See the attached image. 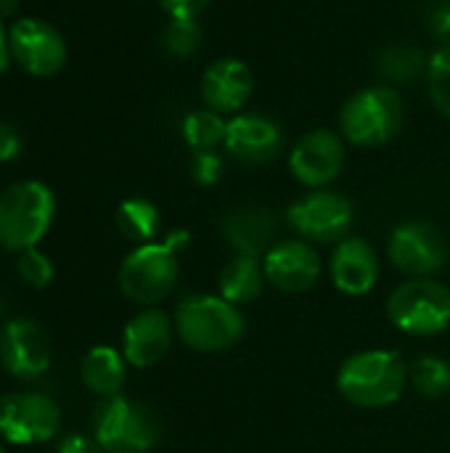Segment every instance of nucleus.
<instances>
[{
	"instance_id": "obj_1",
	"label": "nucleus",
	"mask_w": 450,
	"mask_h": 453,
	"mask_svg": "<svg viewBox=\"0 0 450 453\" xmlns=\"http://www.w3.org/2000/svg\"><path fill=\"white\" fill-rule=\"evenodd\" d=\"M188 247V231H172L164 242L135 247L119 265V289L135 305L167 300L180 279V252Z\"/></svg>"
},
{
	"instance_id": "obj_2",
	"label": "nucleus",
	"mask_w": 450,
	"mask_h": 453,
	"mask_svg": "<svg viewBox=\"0 0 450 453\" xmlns=\"http://www.w3.org/2000/svg\"><path fill=\"white\" fill-rule=\"evenodd\" d=\"M175 334L194 353H225L247 334V319L239 305H231L220 295H188L178 303Z\"/></svg>"
},
{
	"instance_id": "obj_3",
	"label": "nucleus",
	"mask_w": 450,
	"mask_h": 453,
	"mask_svg": "<svg viewBox=\"0 0 450 453\" xmlns=\"http://www.w3.org/2000/svg\"><path fill=\"white\" fill-rule=\"evenodd\" d=\"M408 366L395 350H361L342 361L337 372L339 395L358 409H385L400 401Z\"/></svg>"
},
{
	"instance_id": "obj_4",
	"label": "nucleus",
	"mask_w": 450,
	"mask_h": 453,
	"mask_svg": "<svg viewBox=\"0 0 450 453\" xmlns=\"http://www.w3.org/2000/svg\"><path fill=\"white\" fill-rule=\"evenodd\" d=\"M406 122V104L398 88L377 82L355 90L339 111V135L358 149L390 143Z\"/></svg>"
},
{
	"instance_id": "obj_5",
	"label": "nucleus",
	"mask_w": 450,
	"mask_h": 453,
	"mask_svg": "<svg viewBox=\"0 0 450 453\" xmlns=\"http://www.w3.org/2000/svg\"><path fill=\"white\" fill-rule=\"evenodd\" d=\"M56 218V194L42 180H19L0 194V247L24 252L42 242Z\"/></svg>"
},
{
	"instance_id": "obj_6",
	"label": "nucleus",
	"mask_w": 450,
	"mask_h": 453,
	"mask_svg": "<svg viewBox=\"0 0 450 453\" xmlns=\"http://www.w3.org/2000/svg\"><path fill=\"white\" fill-rule=\"evenodd\" d=\"M93 438L106 453H149L162 441V422L146 403L117 395L95 409Z\"/></svg>"
},
{
	"instance_id": "obj_7",
	"label": "nucleus",
	"mask_w": 450,
	"mask_h": 453,
	"mask_svg": "<svg viewBox=\"0 0 450 453\" xmlns=\"http://www.w3.org/2000/svg\"><path fill=\"white\" fill-rule=\"evenodd\" d=\"M390 324L411 337H435L450 326V289L438 279H408L387 297Z\"/></svg>"
},
{
	"instance_id": "obj_8",
	"label": "nucleus",
	"mask_w": 450,
	"mask_h": 453,
	"mask_svg": "<svg viewBox=\"0 0 450 453\" xmlns=\"http://www.w3.org/2000/svg\"><path fill=\"white\" fill-rule=\"evenodd\" d=\"M61 406L34 390L0 395V438L13 446H40L58 435Z\"/></svg>"
},
{
	"instance_id": "obj_9",
	"label": "nucleus",
	"mask_w": 450,
	"mask_h": 453,
	"mask_svg": "<svg viewBox=\"0 0 450 453\" xmlns=\"http://www.w3.org/2000/svg\"><path fill=\"white\" fill-rule=\"evenodd\" d=\"M353 202L332 188H316L289 204L286 220L310 244H339L353 228Z\"/></svg>"
},
{
	"instance_id": "obj_10",
	"label": "nucleus",
	"mask_w": 450,
	"mask_h": 453,
	"mask_svg": "<svg viewBox=\"0 0 450 453\" xmlns=\"http://www.w3.org/2000/svg\"><path fill=\"white\" fill-rule=\"evenodd\" d=\"M387 257L408 279H432L448 263V239L435 223L408 220L390 234Z\"/></svg>"
},
{
	"instance_id": "obj_11",
	"label": "nucleus",
	"mask_w": 450,
	"mask_h": 453,
	"mask_svg": "<svg viewBox=\"0 0 450 453\" xmlns=\"http://www.w3.org/2000/svg\"><path fill=\"white\" fill-rule=\"evenodd\" d=\"M11 58L32 77H53L66 64V40L45 19L24 16L8 27Z\"/></svg>"
},
{
	"instance_id": "obj_12",
	"label": "nucleus",
	"mask_w": 450,
	"mask_h": 453,
	"mask_svg": "<svg viewBox=\"0 0 450 453\" xmlns=\"http://www.w3.org/2000/svg\"><path fill=\"white\" fill-rule=\"evenodd\" d=\"M347 141L326 127L305 133L289 151V173L292 178L316 191L329 188L345 170L347 162Z\"/></svg>"
},
{
	"instance_id": "obj_13",
	"label": "nucleus",
	"mask_w": 450,
	"mask_h": 453,
	"mask_svg": "<svg viewBox=\"0 0 450 453\" xmlns=\"http://www.w3.org/2000/svg\"><path fill=\"white\" fill-rule=\"evenodd\" d=\"M53 350L45 329L34 319H11L0 329V366L8 377L29 382L50 369Z\"/></svg>"
},
{
	"instance_id": "obj_14",
	"label": "nucleus",
	"mask_w": 450,
	"mask_h": 453,
	"mask_svg": "<svg viewBox=\"0 0 450 453\" xmlns=\"http://www.w3.org/2000/svg\"><path fill=\"white\" fill-rule=\"evenodd\" d=\"M223 149L239 165L265 167L281 154L284 130L273 117L263 111H241L228 119Z\"/></svg>"
},
{
	"instance_id": "obj_15",
	"label": "nucleus",
	"mask_w": 450,
	"mask_h": 453,
	"mask_svg": "<svg viewBox=\"0 0 450 453\" xmlns=\"http://www.w3.org/2000/svg\"><path fill=\"white\" fill-rule=\"evenodd\" d=\"M263 271L271 287L286 295H302L321 279V255L316 244L305 239H284L271 247L263 257Z\"/></svg>"
},
{
	"instance_id": "obj_16",
	"label": "nucleus",
	"mask_w": 450,
	"mask_h": 453,
	"mask_svg": "<svg viewBox=\"0 0 450 453\" xmlns=\"http://www.w3.org/2000/svg\"><path fill=\"white\" fill-rule=\"evenodd\" d=\"M252 93H255V74L247 61L233 56H223L212 61L199 80V96L204 106L223 117L241 114Z\"/></svg>"
},
{
	"instance_id": "obj_17",
	"label": "nucleus",
	"mask_w": 450,
	"mask_h": 453,
	"mask_svg": "<svg viewBox=\"0 0 450 453\" xmlns=\"http://www.w3.org/2000/svg\"><path fill=\"white\" fill-rule=\"evenodd\" d=\"M175 321L167 311L151 305L135 313L122 332V356L135 369L159 364L172 348Z\"/></svg>"
},
{
	"instance_id": "obj_18",
	"label": "nucleus",
	"mask_w": 450,
	"mask_h": 453,
	"mask_svg": "<svg viewBox=\"0 0 450 453\" xmlns=\"http://www.w3.org/2000/svg\"><path fill=\"white\" fill-rule=\"evenodd\" d=\"M379 255L371 247V242L361 236H347L342 239L329 260V273L334 287L342 295L350 297H363L369 295L377 281H379Z\"/></svg>"
},
{
	"instance_id": "obj_19",
	"label": "nucleus",
	"mask_w": 450,
	"mask_h": 453,
	"mask_svg": "<svg viewBox=\"0 0 450 453\" xmlns=\"http://www.w3.org/2000/svg\"><path fill=\"white\" fill-rule=\"evenodd\" d=\"M276 228H278L276 215L268 207H260V204L233 207L220 220V231H223L225 244L236 255L260 257V260L276 244Z\"/></svg>"
},
{
	"instance_id": "obj_20",
	"label": "nucleus",
	"mask_w": 450,
	"mask_h": 453,
	"mask_svg": "<svg viewBox=\"0 0 450 453\" xmlns=\"http://www.w3.org/2000/svg\"><path fill=\"white\" fill-rule=\"evenodd\" d=\"M127 366L130 364L125 361L122 350L111 348V345H95L82 356L80 377H82V385L93 395L109 401V398L122 395V388L127 380Z\"/></svg>"
},
{
	"instance_id": "obj_21",
	"label": "nucleus",
	"mask_w": 450,
	"mask_h": 453,
	"mask_svg": "<svg viewBox=\"0 0 450 453\" xmlns=\"http://www.w3.org/2000/svg\"><path fill=\"white\" fill-rule=\"evenodd\" d=\"M265 284H268V279H265L260 257L233 255L220 271V297L228 300L231 305L255 303L263 295Z\"/></svg>"
},
{
	"instance_id": "obj_22",
	"label": "nucleus",
	"mask_w": 450,
	"mask_h": 453,
	"mask_svg": "<svg viewBox=\"0 0 450 453\" xmlns=\"http://www.w3.org/2000/svg\"><path fill=\"white\" fill-rule=\"evenodd\" d=\"M427 66H430V56L414 42H390L387 48L379 50L374 64L379 80L393 88L422 80L427 74Z\"/></svg>"
},
{
	"instance_id": "obj_23",
	"label": "nucleus",
	"mask_w": 450,
	"mask_h": 453,
	"mask_svg": "<svg viewBox=\"0 0 450 453\" xmlns=\"http://www.w3.org/2000/svg\"><path fill=\"white\" fill-rule=\"evenodd\" d=\"M114 223H117V231L127 242H135L141 247V244H149V242L156 239V234L162 228V215H159V207L151 199L133 196V199H125L117 207Z\"/></svg>"
},
{
	"instance_id": "obj_24",
	"label": "nucleus",
	"mask_w": 450,
	"mask_h": 453,
	"mask_svg": "<svg viewBox=\"0 0 450 453\" xmlns=\"http://www.w3.org/2000/svg\"><path fill=\"white\" fill-rule=\"evenodd\" d=\"M225 127H228V119L204 106V109L186 114L180 133H183V141L191 146V151H215L217 146L225 143Z\"/></svg>"
},
{
	"instance_id": "obj_25",
	"label": "nucleus",
	"mask_w": 450,
	"mask_h": 453,
	"mask_svg": "<svg viewBox=\"0 0 450 453\" xmlns=\"http://www.w3.org/2000/svg\"><path fill=\"white\" fill-rule=\"evenodd\" d=\"M408 380L424 398H446L450 395V364L440 356H422L411 369Z\"/></svg>"
},
{
	"instance_id": "obj_26",
	"label": "nucleus",
	"mask_w": 450,
	"mask_h": 453,
	"mask_svg": "<svg viewBox=\"0 0 450 453\" xmlns=\"http://www.w3.org/2000/svg\"><path fill=\"white\" fill-rule=\"evenodd\" d=\"M202 24L199 19H170L162 29V48L175 58H191L202 50Z\"/></svg>"
},
{
	"instance_id": "obj_27",
	"label": "nucleus",
	"mask_w": 450,
	"mask_h": 453,
	"mask_svg": "<svg viewBox=\"0 0 450 453\" xmlns=\"http://www.w3.org/2000/svg\"><path fill=\"white\" fill-rule=\"evenodd\" d=\"M427 96L432 101V106L450 117V42H443L432 56H430V66H427Z\"/></svg>"
},
{
	"instance_id": "obj_28",
	"label": "nucleus",
	"mask_w": 450,
	"mask_h": 453,
	"mask_svg": "<svg viewBox=\"0 0 450 453\" xmlns=\"http://www.w3.org/2000/svg\"><path fill=\"white\" fill-rule=\"evenodd\" d=\"M16 273H19V279L27 287L45 289L53 281L56 268H53V263H50V257L45 252H40L37 247H32V250L19 252V257H16Z\"/></svg>"
},
{
	"instance_id": "obj_29",
	"label": "nucleus",
	"mask_w": 450,
	"mask_h": 453,
	"mask_svg": "<svg viewBox=\"0 0 450 453\" xmlns=\"http://www.w3.org/2000/svg\"><path fill=\"white\" fill-rule=\"evenodd\" d=\"M223 173H225V162L217 154V149L215 151H194V157H191V178H194L196 186L212 188V186L220 183Z\"/></svg>"
},
{
	"instance_id": "obj_30",
	"label": "nucleus",
	"mask_w": 450,
	"mask_h": 453,
	"mask_svg": "<svg viewBox=\"0 0 450 453\" xmlns=\"http://www.w3.org/2000/svg\"><path fill=\"white\" fill-rule=\"evenodd\" d=\"M170 19H199L212 0H156Z\"/></svg>"
},
{
	"instance_id": "obj_31",
	"label": "nucleus",
	"mask_w": 450,
	"mask_h": 453,
	"mask_svg": "<svg viewBox=\"0 0 450 453\" xmlns=\"http://www.w3.org/2000/svg\"><path fill=\"white\" fill-rule=\"evenodd\" d=\"M21 154V135L11 122L0 119V165L13 162Z\"/></svg>"
},
{
	"instance_id": "obj_32",
	"label": "nucleus",
	"mask_w": 450,
	"mask_h": 453,
	"mask_svg": "<svg viewBox=\"0 0 450 453\" xmlns=\"http://www.w3.org/2000/svg\"><path fill=\"white\" fill-rule=\"evenodd\" d=\"M56 453H106L101 449V443L93 435H82V433H72L66 438L58 441Z\"/></svg>"
},
{
	"instance_id": "obj_33",
	"label": "nucleus",
	"mask_w": 450,
	"mask_h": 453,
	"mask_svg": "<svg viewBox=\"0 0 450 453\" xmlns=\"http://www.w3.org/2000/svg\"><path fill=\"white\" fill-rule=\"evenodd\" d=\"M427 27L430 32L443 42H450V0L448 3H440L430 11V19H427Z\"/></svg>"
},
{
	"instance_id": "obj_34",
	"label": "nucleus",
	"mask_w": 450,
	"mask_h": 453,
	"mask_svg": "<svg viewBox=\"0 0 450 453\" xmlns=\"http://www.w3.org/2000/svg\"><path fill=\"white\" fill-rule=\"evenodd\" d=\"M8 64H11V48H8V27H5V21L0 19V77L5 74Z\"/></svg>"
},
{
	"instance_id": "obj_35",
	"label": "nucleus",
	"mask_w": 450,
	"mask_h": 453,
	"mask_svg": "<svg viewBox=\"0 0 450 453\" xmlns=\"http://www.w3.org/2000/svg\"><path fill=\"white\" fill-rule=\"evenodd\" d=\"M19 11V0H0V19H11Z\"/></svg>"
},
{
	"instance_id": "obj_36",
	"label": "nucleus",
	"mask_w": 450,
	"mask_h": 453,
	"mask_svg": "<svg viewBox=\"0 0 450 453\" xmlns=\"http://www.w3.org/2000/svg\"><path fill=\"white\" fill-rule=\"evenodd\" d=\"M0 453H3V443H0Z\"/></svg>"
}]
</instances>
